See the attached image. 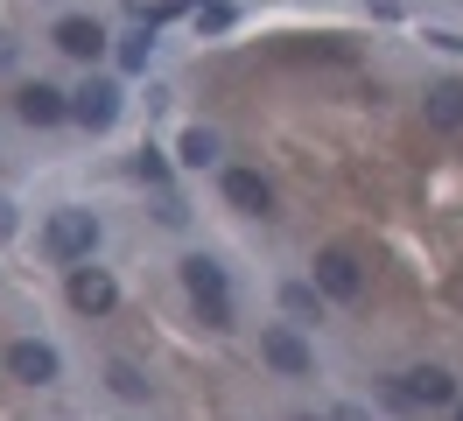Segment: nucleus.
Here are the masks:
<instances>
[{
  "label": "nucleus",
  "mask_w": 463,
  "mask_h": 421,
  "mask_svg": "<svg viewBox=\"0 0 463 421\" xmlns=\"http://www.w3.org/2000/svg\"><path fill=\"white\" fill-rule=\"evenodd\" d=\"M183 288H190V302H197V316L211 323V330H225V323H232V281H225L218 260L190 253V260H183Z\"/></svg>",
  "instance_id": "1"
},
{
  "label": "nucleus",
  "mask_w": 463,
  "mask_h": 421,
  "mask_svg": "<svg viewBox=\"0 0 463 421\" xmlns=\"http://www.w3.org/2000/svg\"><path fill=\"white\" fill-rule=\"evenodd\" d=\"M91 246H99V218H91V211H50V225H43V253H50L57 267H85Z\"/></svg>",
  "instance_id": "2"
},
{
  "label": "nucleus",
  "mask_w": 463,
  "mask_h": 421,
  "mask_svg": "<svg viewBox=\"0 0 463 421\" xmlns=\"http://www.w3.org/2000/svg\"><path fill=\"white\" fill-rule=\"evenodd\" d=\"M309 288L330 295V302H358V288H365V267H358V253L351 246H323L309 260Z\"/></svg>",
  "instance_id": "3"
},
{
  "label": "nucleus",
  "mask_w": 463,
  "mask_h": 421,
  "mask_svg": "<svg viewBox=\"0 0 463 421\" xmlns=\"http://www.w3.org/2000/svg\"><path fill=\"white\" fill-rule=\"evenodd\" d=\"M260 359L274 365L281 379H309V372H317V351H309L288 323H267V330H260Z\"/></svg>",
  "instance_id": "4"
},
{
  "label": "nucleus",
  "mask_w": 463,
  "mask_h": 421,
  "mask_svg": "<svg viewBox=\"0 0 463 421\" xmlns=\"http://www.w3.org/2000/svg\"><path fill=\"white\" fill-rule=\"evenodd\" d=\"M393 400H407V407H449V400H457V379H449L442 365H414V372H401Z\"/></svg>",
  "instance_id": "5"
},
{
  "label": "nucleus",
  "mask_w": 463,
  "mask_h": 421,
  "mask_svg": "<svg viewBox=\"0 0 463 421\" xmlns=\"http://www.w3.org/2000/svg\"><path fill=\"white\" fill-rule=\"evenodd\" d=\"M225 204L246 211V218H267L274 211V183H267L260 168H225Z\"/></svg>",
  "instance_id": "6"
},
{
  "label": "nucleus",
  "mask_w": 463,
  "mask_h": 421,
  "mask_svg": "<svg viewBox=\"0 0 463 421\" xmlns=\"http://www.w3.org/2000/svg\"><path fill=\"white\" fill-rule=\"evenodd\" d=\"M7 379H22V387H50V379H57V351L35 344V337L7 344Z\"/></svg>",
  "instance_id": "7"
},
{
  "label": "nucleus",
  "mask_w": 463,
  "mask_h": 421,
  "mask_svg": "<svg viewBox=\"0 0 463 421\" xmlns=\"http://www.w3.org/2000/svg\"><path fill=\"white\" fill-rule=\"evenodd\" d=\"M14 112H22V120H29V127H57V120H71V99H63L57 84H22V91H14Z\"/></svg>",
  "instance_id": "8"
},
{
  "label": "nucleus",
  "mask_w": 463,
  "mask_h": 421,
  "mask_svg": "<svg viewBox=\"0 0 463 421\" xmlns=\"http://www.w3.org/2000/svg\"><path fill=\"white\" fill-rule=\"evenodd\" d=\"M119 302V288L106 267H71V309H85V316H106Z\"/></svg>",
  "instance_id": "9"
},
{
  "label": "nucleus",
  "mask_w": 463,
  "mask_h": 421,
  "mask_svg": "<svg viewBox=\"0 0 463 421\" xmlns=\"http://www.w3.org/2000/svg\"><path fill=\"white\" fill-rule=\"evenodd\" d=\"M50 43H57L63 56H99L106 50V28L91 22V14H63V22L50 28Z\"/></svg>",
  "instance_id": "10"
},
{
  "label": "nucleus",
  "mask_w": 463,
  "mask_h": 421,
  "mask_svg": "<svg viewBox=\"0 0 463 421\" xmlns=\"http://www.w3.org/2000/svg\"><path fill=\"white\" fill-rule=\"evenodd\" d=\"M71 120H85L91 134H106V127L119 120V91H113V84H85V91L71 99Z\"/></svg>",
  "instance_id": "11"
},
{
  "label": "nucleus",
  "mask_w": 463,
  "mask_h": 421,
  "mask_svg": "<svg viewBox=\"0 0 463 421\" xmlns=\"http://www.w3.org/2000/svg\"><path fill=\"white\" fill-rule=\"evenodd\" d=\"M421 112H429V127H442V134H463V84H429Z\"/></svg>",
  "instance_id": "12"
},
{
  "label": "nucleus",
  "mask_w": 463,
  "mask_h": 421,
  "mask_svg": "<svg viewBox=\"0 0 463 421\" xmlns=\"http://www.w3.org/2000/svg\"><path fill=\"white\" fill-rule=\"evenodd\" d=\"M183 162H190V168H203V162H218V140L203 134V127H190V134H183Z\"/></svg>",
  "instance_id": "13"
},
{
  "label": "nucleus",
  "mask_w": 463,
  "mask_h": 421,
  "mask_svg": "<svg viewBox=\"0 0 463 421\" xmlns=\"http://www.w3.org/2000/svg\"><path fill=\"white\" fill-rule=\"evenodd\" d=\"M106 379H113V393H119V400H141V393H147V379L134 372V365H106Z\"/></svg>",
  "instance_id": "14"
},
{
  "label": "nucleus",
  "mask_w": 463,
  "mask_h": 421,
  "mask_svg": "<svg viewBox=\"0 0 463 421\" xmlns=\"http://www.w3.org/2000/svg\"><path fill=\"white\" fill-rule=\"evenodd\" d=\"M281 309H288V316H309V309H317V288H309V281H288V288H281Z\"/></svg>",
  "instance_id": "15"
},
{
  "label": "nucleus",
  "mask_w": 463,
  "mask_h": 421,
  "mask_svg": "<svg viewBox=\"0 0 463 421\" xmlns=\"http://www.w3.org/2000/svg\"><path fill=\"white\" fill-rule=\"evenodd\" d=\"M147 176V183H169V162H162V155H155V148H141V162H134Z\"/></svg>",
  "instance_id": "16"
},
{
  "label": "nucleus",
  "mask_w": 463,
  "mask_h": 421,
  "mask_svg": "<svg viewBox=\"0 0 463 421\" xmlns=\"http://www.w3.org/2000/svg\"><path fill=\"white\" fill-rule=\"evenodd\" d=\"M232 22V7L225 0H211V7H197V28H225Z\"/></svg>",
  "instance_id": "17"
},
{
  "label": "nucleus",
  "mask_w": 463,
  "mask_h": 421,
  "mask_svg": "<svg viewBox=\"0 0 463 421\" xmlns=\"http://www.w3.org/2000/svg\"><path fill=\"white\" fill-rule=\"evenodd\" d=\"M449 407H457V421H463V400H449Z\"/></svg>",
  "instance_id": "18"
},
{
  "label": "nucleus",
  "mask_w": 463,
  "mask_h": 421,
  "mask_svg": "<svg viewBox=\"0 0 463 421\" xmlns=\"http://www.w3.org/2000/svg\"><path fill=\"white\" fill-rule=\"evenodd\" d=\"M302 421H309V415H302Z\"/></svg>",
  "instance_id": "19"
}]
</instances>
